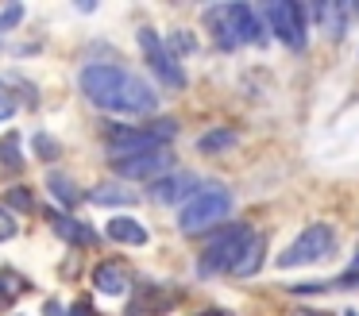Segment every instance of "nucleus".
Masks as SVG:
<instances>
[{
    "instance_id": "nucleus-1",
    "label": "nucleus",
    "mask_w": 359,
    "mask_h": 316,
    "mask_svg": "<svg viewBox=\"0 0 359 316\" xmlns=\"http://www.w3.org/2000/svg\"><path fill=\"white\" fill-rule=\"evenodd\" d=\"M78 85L89 104L104 108V112H116V116H147L158 108V92L143 77H135L132 69L112 66V62L86 66L78 74Z\"/></svg>"
},
{
    "instance_id": "nucleus-2",
    "label": "nucleus",
    "mask_w": 359,
    "mask_h": 316,
    "mask_svg": "<svg viewBox=\"0 0 359 316\" xmlns=\"http://www.w3.org/2000/svg\"><path fill=\"white\" fill-rule=\"evenodd\" d=\"M228 212H232V189H224V185H217V181H205L201 189H197V197H189L186 205H182L178 228L186 231V235H201V231H209V228H224Z\"/></svg>"
},
{
    "instance_id": "nucleus-3",
    "label": "nucleus",
    "mask_w": 359,
    "mask_h": 316,
    "mask_svg": "<svg viewBox=\"0 0 359 316\" xmlns=\"http://www.w3.org/2000/svg\"><path fill=\"white\" fill-rule=\"evenodd\" d=\"M178 135V123L174 120H155L147 128H128V123H112L104 131L109 139L112 158H132V154H147V151H166V143Z\"/></svg>"
},
{
    "instance_id": "nucleus-4",
    "label": "nucleus",
    "mask_w": 359,
    "mask_h": 316,
    "mask_svg": "<svg viewBox=\"0 0 359 316\" xmlns=\"http://www.w3.org/2000/svg\"><path fill=\"white\" fill-rule=\"evenodd\" d=\"M248 235H251V228H243V224H224V228H217L212 239L205 243L201 259H197V274L212 277V274L232 270L236 262H240V251H243V243H248Z\"/></svg>"
},
{
    "instance_id": "nucleus-5",
    "label": "nucleus",
    "mask_w": 359,
    "mask_h": 316,
    "mask_svg": "<svg viewBox=\"0 0 359 316\" xmlns=\"http://www.w3.org/2000/svg\"><path fill=\"white\" fill-rule=\"evenodd\" d=\"M332 247H336L332 228H325V224H309V228H305L302 235H297L294 243L278 254V266L282 270H290V266H313V262L328 259V254H332Z\"/></svg>"
},
{
    "instance_id": "nucleus-6",
    "label": "nucleus",
    "mask_w": 359,
    "mask_h": 316,
    "mask_svg": "<svg viewBox=\"0 0 359 316\" xmlns=\"http://www.w3.org/2000/svg\"><path fill=\"white\" fill-rule=\"evenodd\" d=\"M263 20H266V31H274L286 46H294V50L305 46V12H302V4H294V0H274V4L263 8Z\"/></svg>"
},
{
    "instance_id": "nucleus-7",
    "label": "nucleus",
    "mask_w": 359,
    "mask_h": 316,
    "mask_svg": "<svg viewBox=\"0 0 359 316\" xmlns=\"http://www.w3.org/2000/svg\"><path fill=\"white\" fill-rule=\"evenodd\" d=\"M140 50H143L147 66L155 69V77L163 85H170V89H186V69L178 66V58L166 50V43L151 27H140Z\"/></svg>"
},
{
    "instance_id": "nucleus-8",
    "label": "nucleus",
    "mask_w": 359,
    "mask_h": 316,
    "mask_svg": "<svg viewBox=\"0 0 359 316\" xmlns=\"http://www.w3.org/2000/svg\"><path fill=\"white\" fill-rule=\"evenodd\" d=\"M174 166L170 151H147V154H132V158H112V170L128 181H158L166 177V170Z\"/></svg>"
},
{
    "instance_id": "nucleus-9",
    "label": "nucleus",
    "mask_w": 359,
    "mask_h": 316,
    "mask_svg": "<svg viewBox=\"0 0 359 316\" xmlns=\"http://www.w3.org/2000/svg\"><path fill=\"white\" fill-rule=\"evenodd\" d=\"M197 189H201V181H197L194 174H166V177H158V181H151L147 197L158 200V205H178V200L197 197Z\"/></svg>"
},
{
    "instance_id": "nucleus-10",
    "label": "nucleus",
    "mask_w": 359,
    "mask_h": 316,
    "mask_svg": "<svg viewBox=\"0 0 359 316\" xmlns=\"http://www.w3.org/2000/svg\"><path fill=\"white\" fill-rule=\"evenodd\" d=\"M228 20H232V31H236V39L240 43H263L266 46V23L255 15V8H248V4H228Z\"/></svg>"
},
{
    "instance_id": "nucleus-11",
    "label": "nucleus",
    "mask_w": 359,
    "mask_h": 316,
    "mask_svg": "<svg viewBox=\"0 0 359 316\" xmlns=\"http://www.w3.org/2000/svg\"><path fill=\"white\" fill-rule=\"evenodd\" d=\"M205 23H209L212 43H217L220 50H236V46H240V39H236V31H232V20H228V4L205 8Z\"/></svg>"
},
{
    "instance_id": "nucleus-12",
    "label": "nucleus",
    "mask_w": 359,
    "mask_h": 316,
    "mask_svg": "<svg viewBox=\"0 0 359 316\" xmlns=\"http://www.w3.org/2000/svg\"><path fill=\"white\" fill-rule=\"evenodd\" d=\"M50 228H55V235H62L70 247H93L97 243V231L89 228V224L74 220V216H55Z\"/></svg>"
},
{
    "instance_id": "nucleus-13",
    "label": "nucleus",
    "mask_w": 359,
    "mask_h": 316,
    "mask_svg": "<svg viewBox=\"0 0 359 316\" xmlns=\"http://www.w3.org/2000/svg\"><path fill=\"white\" fill-rule=\"evenodd\" d=\"M93 285L101 293H109V297H120V293H128V274L120 262H101V266L93 270Z\"/></svg>"
},
{
    "instance_id": "nucleus-14",
    "label": "nucleus",
    "mask_w": 359,
    "mask_h": 316,
    "mask_svg": "<svg viewBox=\"0 0 359 316\" xmlns=\"http://www.w3.org/2000/svg\"><path fill=\"white\" fill-rule=\"evenodd\" d=\"M109 239L128 243V247H143L147 243V228H143L140 220H132V216H112L109 220Z\"/></svg>"
},
{
    "instance_id": "nucleus-15",
    "label": "nucleus",
    "mask_w": 359,
    "mask_h": 316,
    "mask_svg": "<svg viewBox=\"0 0 359 316\" xmlns=\"http://www.w3.org/2000/svg\"><path fill=\"white\" fill-rule=\"evenodd\" d=\"M313 15L325 23V31H332V39H344V31H348V15H351V4H328V0H320V4L313 8Z\"/></svg>"
},
{
    "instance_id": "nucleus-16",
    "label": "nucleus",
    "mask_w": 359,
    "mask_h": 316,
    "mask_svg": "<svg viewBox=\"0 0 359 316\" xmlns=\"http://www.w3.org/2000/svg\"><path fill=\"white\" fill-rule=\"evenodd\" d=\"M259 266H263V235H255V231H251L248 243H243V251H240V262L232 266V274L236 277H251Z\"/></svg>"
},
{
    "instance_id": "nucleus-17",
    "label": "nucleus",
    "mask_w": 359,
    "mask_h": 316,
    "mask_svg": "<svg viewBox=\"0 0 359 316\" xmlns=\"http://www.w3.org/2000/svg\"><path fill=\"white\" fill-rule=\"evenodd\" d=\"M236 146V131L232 128H212L197 139V151L201 154H220V151H232Z\"/></svg>"
},
{
    "instance_id": "nucleus-18",
    "label": "nucleus",
    "mask_w": 359,
    "mask_h": 316,
    "mask_svg": "<svg viewBox=\"0 0 359 316\" xmlns=\"http://www.w3.org/2000/svg\"><path fill=\"white\" fill-rule=\"evenodd\" d=\"M89 200H93V205L124 208V205H135V193H132V189H124V185H97V189L89 193Z\"/></svg>"
},
{
    "instance_id": "nucleus-19",
    "label": "nucleus",
    "mask_w": 359,
    "mask_h": 316,
    "mask_svg": "<svg viewBox=\"0 0 359 316\" xmlns=\"http://www.w3.org/2000/svg\"><path fill=\"white\" fill-rule=\"evenodd\" d=\"M0 166L4 170H20L24 166V154H20V135L8 131V135L0 139Z\"/></svg>"
},
{
    "instance_id": "nucleus-20",
    "label": "nucleus",
    "mask_w": 359,
    "mask_h": 316,
    "mask_svg": "<svg viewBox=\"0 0 359 316\" xmlns=\"http://www.w3.org/2000/svg\"><path fill=\"white\" fill-rule=\"evenodd\" d=\"M47 189H50V197H55V200H62L66 208H70V205H78V189H74V181H70V177L50 174V177H47Z\"/></svg>"
},
{
    "instance_id": "nucleus-21",
    "label": "nucleus",
    "mask_w": 359,
    "mask_h": 316,
    "mask_svg": "<svg viewBox=\"0 0 359 316\" xmlns=\"http://www.w3.org/2000/svg\"><path fill=\"white\" fill-rule=\"evenodd\" d=\"M32 151H35V158L55 162L58 154H62V146H58V139H55V135H47V131H35V135H32Z\"/></svg>"
},
{
    "instance_id": "nucleus-22",
    "label": "nucleus",
    "mask_w": 359,
    "mask_h": 316,
    "mask_svg": "<svg viewBox=\"0 0 359 316\" xmlns=\"http://www.w3.org/2000/svg\"><path fill=\"white\" fill-rule=\"evenodd\" d=\"M4 205H8V208H20V212H32V208H35V197H32V189H24V185H12V189L4 193Z\"/></svg>"
},
{
    "instance_id": "nucleus-23",
    "label": "nucleus",
    "mask_w": 359,
    "mask_h": 316,
    "mask_svg": "<svg viewBox=\"0 0 359 316\" xmlns=\"http://www.w3.org/2000/svg\"><path fill=\"white\" fill-rule=\"evenodd\" d=\"M166 50L174 54V58H178V54H194L197 50V43H194V35H189V31H170V39H166Z\"/></svg>"
},
{
    "instance_id": "nucleus-24",
    "label": "nucleus",
    "mask_w": 359,
    "mask_h": 316,
    "mask_svg": "<svg viewBox=\"0 0 359 316\" xmlns=\"http://www.w3.org/2000/svg\"><path fill=\"white\" fill-rule=\"evenodd\" d=\"M20 20H24V8H20V4H8L4 12H0V31H12Z\"/></svg>"
},
{
    "instance_id": "nucleus-25",
    "label": "nucleus",
    "mask_w": 359,
    "mask_h": 316,
    "mask_svg": "<svg viewBox=\"0 0 359 316\" xmlns=\"http://www.w3.org/2000/svg\"><path fill=\"white\" fill-rule=\"evenodd\" d=\"M12 112H16V97L8 92V85L0 81V120H8Z\"/></svg>"
},
{
    "instance_id": "nucleus-26",
    "label": "nucleus",
    "mask_w": 359,
    "mask_h": 316,
    "mask_svg": "<svg viewBox=\"0 0 359 316\" xmlns=\"http://www.w3.org/2000/svg\"><path fill=\"white\" fill-rule=\"evenodd\" d=\"M16 235V220H12V212L4 205H0V239H12Z\"/></svg>"
},
{
    "instance_id": "nucleus-27",
    "label": "nucleus",
    "mask_w": 359,
    "mask_h": 316,
    "mask_svg": "<svg viewBox=\"0 0 359 316\" xmlns=\"http://www.w3.org/2000/svg\"><path fill=\"white\" fill-rule=\"evenodd\" d=\"M70 316H97L93 308H89V301H78V305H74V312Z\"/></svg>"
},
{
    "instance_id": "nucleus-28",
    "label": "nucleus",
    "mask_w": 359,
    "mask_h": 316,
    "mask_svg": "<svg viewBox=\"0 0 359 316\" xmlns=\"http://www.w3.org/2000/svg\"><path fill=\"white\" fill-rule=\"evenodd\" d=\"M47 316H66V312H62V305H55V301H50V305H47Z\"/></svg>"
},
{
    "instance_id": "nucleus-29",
    "label": "nucleus",
    "mask_w": 359,
    "mask_h": 316,
    "mask_svg": "<svg viewBox=\"0 0 359 316\" xmlns=\"http://www.w3.org/2000/svg\"><path fill=\"white\" fill-rule=\"evenodd\" d=\"M348 274H355V277H359V251H355V259H351V266H348Z\"/></svg>"
},
{
    "instance_id": "nucleus-30",
    "label": "nucleus",
    "mask_w": 359,
    "mask_h": 316,
    "mask_svg": "<svg viewBox=\"0 0 359 316\" xmlns=\"http://www.w3.org/2000/svg\"><path fill=\"white\" fill-rule=\"evenodd\" d=\"M201 316H228V312H217V308H212V312H201Z\"/></svg>"
},
{
    "instance_id": "nucleus-31",
    "label": "nucleus",
    "mask_w": 359,
    "mask_h": 316,
    "mask_svg": "<svg viewBox=\"0 0 359 316\" xmlns=\"http://www.w3.org/2000/svg\"><path fill=\"white\" fill-rule=\"evenodd\" d=\"M297 316H328V312H297Z\"/></svg>"
},
{
    "instance_id": "nucleus-32",
    "label": "nucleus",
    "mask_w": 359,
    "mask_h": 316,
    "mask_svg": "<svg viewBox=\"0 0 359 316\" xmlns=\"http://www.w3.org/2000/svg\"><path fill=\"white\" fill-rule=\"evenodd\" d=\"M344 316H359V312H355V308H348V312H344Z\"/></svg>"
}]
</instances>
